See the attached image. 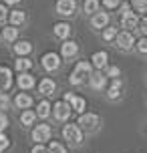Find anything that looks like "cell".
<instances>
[{
    "label": "cell",
    "mask_w": 147,
    "mask_h": 153,
    "mask_svg": "<svg viewBox=\"0 0 147 153\" xmlns=\"http://www.w3.org/2000/svg\"><path fill=\"white\" fill-rule=\"evenodd\" d=\"M91 76V62L87 61H81L75 67V71L71 73V85H81L85 79H89Z\"/></svg>",
    "instance_id": "1"
},
{
    "label": "cell",
    "mask_w": 147,
    "mask_h": 153,
    "mask_svg": "<svg viewBox=\"0 0 147 153\" xmlns=\"http://www.w3.org/2000/svg\"><path fill=\"white\" fill-rule=\"evenodd\" d=\"M62 137L67 139L71 145H81V141H83V131L79 129V125H65Z\"/></svg>",
    "instance_id": "2"
},
{
    "label": "cell",
    "mask_w": 147,
    "mask_h": 153,
    "mask_svg": "<svg viewBox=\"0 0 147 153\" xmlns=\"http://www.w3.org/2000/svg\"><path fill=\"white\" fill-rule=\"evenodd\" d=\"M99 117L95 113H81L79 117V129H85V131H95L99 127Z\"/></svg>",
    "instance_id": "3"
},
{
    "label": "cell",
    "mask_w": 147,
    "mask_h": 153,
    "mask_svg": "<svg viewBox=\"0 0 147 153\" xmlns=\"http://www.w3.org/2000/svg\"><path fill=\"white\" fill-rule=\"evenodd\" d=\"M50 135H53V129H50V125H47V123L36 125V127L32 129V141H36V143H45V141H48Z\"/></svg>",
    "instance_id": "4"
},
{
    "label": "cell",
    "mask_w": 147,
    "mask_h": 153,
    "mask_svg": "<svg viewBox=\"0 0 147 153\" xmlns=\"http://www.w3.org/2000/svg\"><path fill=\"white\" fill-rule=\"evenodd\" d=\"M53 113H54V119L56 121H67L71 117V105L65 103V101H59V103H54Z\"/></svg>",
    "instance_id": "5"
},
{
    "label": "cell",
    "mask_w": 147,
    "mask_h": 153,
    "mask_svg": "<svg viewBox=\"0 0 147 153\" xmlns=\"http://www.w3.org/2000/svg\"><path fill=\"white\" fill-rule=\"evenodd\" d=\"M121 26L127 28V30H135L139 26V16L135 14V12H131V10L123 12V16H121Z\"/></svg>",
    "instance_id": "6"
},
{
    "label": "cell",
    "mask_w": 147,
    "mask_h": 153,
    "mask_svg": "<svg viewBox=\"0 0 147 153\" xmlns=\"http://www.w3.org/2000/svg\"><path fill=\"white\" fill-rule=\"evenodd\" d=\"M117 46L121 48V51H129L133 45H135V38H133V34L129 30H123V32H119L117 34Z\"/></svg>",
    "instance_id": "7"
},
{
    "label": "cell",
    "mask_w": 147,
    "mask_h": 153,
    "mask_svg": "<svg viewBox=\"0 0 147 153\" xmlns=\"http://www.w3.org/2000/svg\"><path fill=\"white\" fill-rule=\"evenodd\" d=\"M77 10V2L75 0H59L56 2V12L62 16H73Z\"/></svg>",
    "instance_id": "8"
},
{
    "label": "cell",
    "mask_w": 147,
    "mask_h": 153,
    "mask_svg": "<svg viewBox=\"0 0 147 153\" xmlns=\"http://www.w3.org/2000/svg\"><path fill=\"white\" fill-rule=\"evenodd\" d=\"M42 67L47 71H56L59 67H61V56L56 53H47L45 56H42Z\"/></svg>",
    "instance_id": "9"
},
{
    "label": "cell",
    "mask_w": 147,
    "mask_h": 153,
    "mask_svg": "<svg viewBox=\"0 0 147 153\" xmlns=\"http://www.w3.org/2000/svg\"><path fill=\"white\" fill-rule=\"evenodd\" d=\"M65 103H71V109H75L77 113H85V107H87L85 99H81V97H75V95L67 93V95H65Z\"/></svg>",
    "instance_id": "10"
},
{
    "label": "cell",
    "mask_w": 147,
    "mask_h": 153,
    "mask_svg": "<svg viewBox=\"0 0 147 153\" xmlns=\"http://www.w3.org/2000/svg\"><path fill=\"white\" fill-rule=\"evenodd\" d=\"M10 85H12V73H10V69L0 67V93L8 91Z\"/></svg>",
    "instance_id": "11"
},
{
    "label": "cell",
    "mask_w": 147,
    "mask_h": 153,
    "mask_svg": "<svg viewBox=\"0 0 147 153\" xmlns=\"http://www.w3.org/2000/svg\"><path fill=\"white\" fill-rule=\"evenodd\" d=\"M109 24V14L107 12H95L91 18V26L93 28H107Z\"/></svg>",
    "instance_id": "12"
},
{
    "label": "cell",
    "mask_w": 147,
    "mask_h": 153,
    "mask_svg": "<svg viewBox=\"0 0 147 153\" xmlns=\"http://www.w3.org/2000/svg\"><path fill=\"white\" fill-rule=\"evenodd\" d=\"M61 53H62V56H65V59H73V56L79 53L77 42H73V40H67V42H62V45H61Z\"/></svg>",
    "instance_id": "13"
},
{
    "label": "cell",
    "mask_w": 147,
    "mask_h": 153,
    "mask_svg": "<svg viewBox=\"0 0 147 153\" xmlns=\"http://www.w3.org/2000/svg\"><path fill=\"white\" fill-rule=\"evenodd\" d=\"M121 95H123V83H121L119 79H115V81H113V85L109 87L107 97L111 101H115V99H121Z\"/></svg>",
    "instance_id": "14"
},
{
    "label": "cell",
    "mask_w": 147,
    "mask_h": 153,
    "mask_svg": "<svg viewBox=\"0 0 147 153\" xmlns=\"http://www.w3.org/2000/svg\"><path fill=\"white\" fill-rule=\"evenodd\" d=\"M91 61H93V67H97V69H105V67H107V61H109V54L105 53V51H99V53H95L93 54V59H91Z\"/></svg>",
    "instance_id": "15"
},
{
    "label": "cell",
    "mask_w": 147,
    "mask_h": 153,
    "mask_svg": "<svg viewBox=\"0 0 147 153\" xmlns=\"http://www.w3.org/2000/svg\"><path fill=\"white\" fill-rule=\"evenodd\" d=\"M91 87H93L95 91H101V89H105V85H107V76L103 75V73H97V75H91Z\"/></svg>",
    "instance_id": "16"
},
{
    "label": "cell",
    "mask_w": 147,
    "mask_h": 153,
    "mask_svg": "<svg viewBox=\"0 0 147 153\" xmlns=\"http://www.w3.org/2000/svg\"><path fill=\"white\" fill-rule=\"evenodd\" d=\"M14 105L18 109H28L32 105V97H30V95H26V93H18L16 99H14Z\"/></svg>",
    "instance_id": "17"
},
{
    "label": "cell",
    "mask_w": 147,
    "mask_h": 153,
    "mask_svg": "<svg viewBox=\"0 0 147 153\" xmlns=\"http://www.w3.org/2000/svg\"><path fill=\"white\" fill-rule=\"evenodd\" d=\"M54 89H56V85H54L53 79H42L39 83V91L42 93V95H53Z\"/></svg>",
    "instance_id": "18"
},
{
    "label": "cell",
    "mask_w": 147,
    "mask_h": 153,
    "mask_svg": "<svg viewBox=\"0 0 147 153\" xmlns=\"http://www.w3.org/2000/svg\"><path fill=\"white\" fill-rule=\"evenodd\" d=\"M18 87L20 89H32L34 87V76L28 75V73H20V76H18Z\"/></svg>",
    "instance_id": "19"
},
{
    "label": "cell",
    "mask_w": 147,
    "mask_h": 153,
    "mask_svg": "<svg viewBox=\"0 0 147 153\" xmlns=\"http://www.w3.org/2000/svg\"><path fill=\"white\" fill-rule=\"evenodd\" d=\"M71 34V26L67 22H59V24H54V36H59V38H67Z\"/></svg>",
    "instance_id": "20"
},
{
    "label": "cell",
    "mask_w": 147,
    "mask_h": 153,
    "mask_svg": "<svg viewBox=\"0 0 147 153\" xmlns=\"http://www.w3.org/2000/svg\"><path fill=\"white\" fill-rule=\"evenodd\" d=\"M30 51H32V45L28 42V40H20V42H16V45H14V53L20 54V56L28 54Z\"/></svg>",
    "instance_id": "21"
},
{
    "label": "cell",
    "mask_w": 147,
    "mask_h": 153,
    "mask_svg": "<svg viewBox=\"0 0 147 153\" xmlns=\"http://www.w3.org/2000/svg\"><path fill=\"white\" fill-rule=\"evenodd\" d=\"M50 103H48V101H40L39 103V107H36V115H39L40 119H47L48 115H50Z\"/></svg>",
    "instance_id": "22"
},
{
    "label": "cell",
    "mask_w": 147,
    "mask_h": 153,
    "mask_svg": "<svg viewBox=\"0 0 147 153\" xmlns=\"http://www.w3.org/2000/svg\"><path fill=\"white\" fill-rule=\"evenodd\" d=\"M14 67H16V71H20V73H26V71L32 67V61H28L26 56H20V59L14 62Z\"/></svg>",
    "instance_id": "23"
},
{
    "label": "cell",
    "mask_w": 147,
    "mask_h": 153,
    "mask_svg": "<svg viewBox=\"0 0 147 153\" xmlns=\"http://www.w3.org/2000/svg\"><path fill=\"white\" fill-rule=\"evenodd\" d=\"M24 12L22 10H12L10 12V22H12V26H18V24H22L24 22Z\"/></svg>",
    "instance_id": "24"
},
{
    "label": "cell",
    "mask_w": 147,
    "mask_h": 153,
    "mask_svg": "<svg viewBox=\"0 0 147 153\" xmlns=\"http://www.w3.org/2000/svg\"><path fill=\"white\" fill-rule=\"evenodd\" d=\"M34 119H36V113H34V111H28V109H26V111H24V113L20 115V121H22L24 127L32 125V123H34Z\"/></svg>",
    "instance_id": "25"
},
{
    "label": "cell",
    "mask_w": 147,
    "mask_h": 153,
    "mask_svg": "<svg viewBox=\"0 0 147 153\" xmlns=\"http://www.w3.org/2000/svg\"><path fill=\"white\" fill-rule=\"evenodd\" d=\"M83 8H85V12H89V14H95V12H99V0H85L83 2Z\"/></svg>",
    "instance_id": "26"
},
{
    "label": "cell",
    "mask_w": 147,
    "mask_h": 153,
    "mask_svg": "<svg viewBox=\"0 0 147 153\" xmlns=\"http://www.w3.org/2000/svg\"><path fill=\"white\" fill-rule=\"evenodd\" d=\"M2 36H4V40H16V36H18V30H16L14 26H6V28L2 30Z\"/></svg>",
    "instance_id": "27"
},
{
    "label": "cell",
    "mask_w": 147,
    "mask_h": 153,
    "mask_svg": "<svg viewBox=\"0 0 147 153\" xmlns=\"http://www.w3.org/2000/svg\"><path fill=\"white\" fill-rule=\"evenodd\" d=\"M47 149H48V153H67L65 145H62V143H59V141H50V145H48Z\"/></svg>",
    "instance_id": "28"
},
{
    "label": "cell",
    "mask_w": 147,
    "mask_h": 153,
    "mask_svg": "<svg viewBox=\"0 0 147 153\" xmlns=\"http://www.w3.org/2000/svg\"><path fill=\"white\" fill-rule=\"evenodd\" d=\"M131 4L137 12H147V0H131Z\"/></svg>",
    "instance_id": "29"
},
{
    "label": "cell",
    "mask_w": 147,
    "mask_h": 153,
    "mask_svg": "<svg viewBox=\"0 0 147 153\" xmlns=\"http://www.w3.org/2000/svg\"><path fill=\"white\" fill-rule=\"evenodd\" d=\"M8 145H10V139H8L6 135H4V133H0V153H2V151H6Z\"/></svg>",
    "instance_id": "30"
},
{
    "label": "cell",
    "mask_w": 147,
    "mask_h": 153,
    "mask_svg": "<svg viewBox=\"0 0 147 153\" xmlns=\"http://www.w3.org/2000/svg\"><path fill=\"white\" fill-rule=\"evenodd\" d=\"M115 36H117V28H107V30L103 32V38L105 40H113Z\"/></svg>",
    "instance_id": "31"
},
{
    "label": "cell",
    "mask_w": 147,
    "mask_h": 153,
    "mask_svg": "<svg viewBox=\"0 0 147 153\" xmlns=\"http://www.w3.org/2000/svg\"><path fill=\"white\" fill-rule=\"evenodd\" d=\"M119 75H121V71H119V67H109V69H107V75H105V76H111V79H117Z\"/></svg>",
    "instance_id": "32"
},
{
    "label": "cell",
    "mask_w": 147,
    "mask_h": 153,
    "mask_svg": "<svg viewBox=\"0 0 147 153\" xmlns=\"http://www.w3.org/2000/svg\"><path fill=\"white\" fill-rule=\"evenodd\" d=\"M137 48H139V53L147 54V36H143L139 42H137Z\"/></svg>",
    "instance_id": "33"
},
{
    "label": "cell",
    "mask_w": 147,
    "mask_h": 153,
    "mask_svg": "<svg viewBox=\"0 0 147 153\" xmlns=\"http://www.w3.org/2000/svg\"><path fill=\"white\" fill-rule=\"evenodd\" d=\"M6 127H8V117L2 113V111H0V133L6 129Z\"/></svg>",
    "instance_id": "34"
},
{
    "label": "cell",
    "mask_w": 147,
    "mask_h": 153,
    "mask_svg": "<svg viewBox=\"0 0 147 153\" xmlns=\"http://www.w3.org/2000/svg\"><path fill=\"white\" fill-rule=\"evenodd\" d=\"M121 2H123V0H103V4H105L107 8H117Z\"/></svg>",
    "instance_id": "35"
},
{
    "label": "cell",
    "mask_w": 147,
    "mask_h": 153,
    "mask_svg": "<svg viewBox=\"0 0 147 153\" xmlns=\"http://www.w3.org/2000/svg\"><path fill=\"white\" fill-rule=\"evenodd\" d=\"M30 153H48V149L42 145V143H36V145L32 147V151H30Z\"/></svg>",
    "instance_id": "36"
},
{
    "label": "cell",
    "mask_w": 147,
    "mask_h": 153,
    "mask_svg": "<svg viewBox=\"0 0 147 153\" xmlns=\"http://www.w3.org/2000/svg\"><path fill=\"white\" fill-rule=\"evenodd\" d=\"M8 103H10V101H8V97L4 95V93H0V111H2V109H6Z\"/></svg>",
    "instance_id": "37"
},
{
    "label": "cell",
    "mask_w": 147,
    "mask_h": 153,
    "mask_svg": "<svg viewBox=\"0 0 147 153\" xmlns=\"http://www.w3.org/2000/svg\"><path fill=\"white\" fill-rule=\"evenodd\" d=\"M6 16H8V10L4 4H0V22H4L6 20Z\"/></svg>",
    "instance_id": "38"
},
{
    "label": "cell",
    "mask_w": 147,
    "mask_h": 153,
    "mask_svg": "<svg viewBox=\"0 0 147 153\" xmlns=\"http://www.w3.org/2000/svg\"><path fill=\"white\" fill-rule=\"evenodd\" d=\"M141 32H143V34H145V36H147V16H145V18H143V20H141Z\"/></svg>",
    "instance_id": "39"
},
{
    "label": "cell",
    "mask_w": 147,
    "mask_h": 153,
    "mask_svg": "<svg viewBox=\"0 0 147 153\" xmlns=\"http://www.w3.org/2000/svg\"><path fill=\"white\" fill-rule=\"evenodd\" d=\"M6 4H16V2H20V0H4Z\"/></svg>",
    "instance_id": "40"
}]
</instances>
